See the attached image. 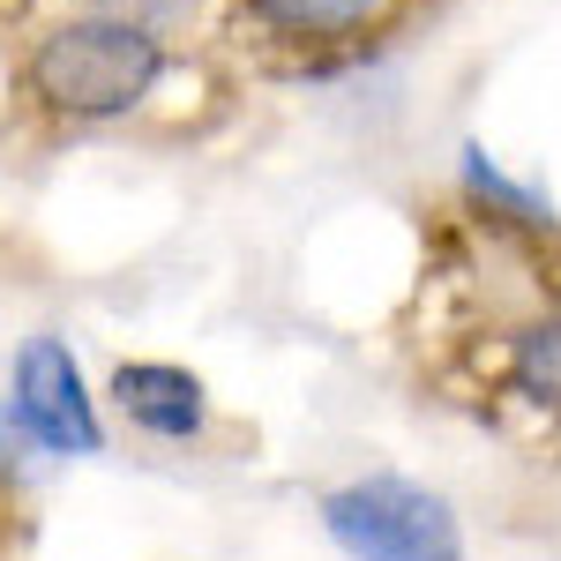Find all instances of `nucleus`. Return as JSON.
I'll return each mask as SVG.
<instances>
[{"mask_svg": "<svg viewBox=\"0 0 561 561\" xmlns=\"http://www.w3.org/2000/svg\"><path fill=\"white\" fill-rule=\"evenodd\" d=\"M180 76V38L142 23L128 8L90 0L76 15L45 23L38 38L15 53L8 98L38 135H105L135 128L158 113L165 83Z\"/></svg>", "mask_w": 561, "mask_h": 561, "instance_id": "nucleus-1", "label": "nucleus"}, {"mask_svg": "<svg viewBox=\"0 0 561 561\" xmlns=\"http://www.w3.org/2000/svg\"><path fill=\"white\" fill-rule=\"evenodd\" d=\"M449 382L502 427H531L561 442V293H531V300L502 307L486 330H465Z\"/></svg>", "mask_w": 561, "mask_h": 561, "instance_id": "nucleus-2", "label": "nucleus"}, {"mask_svg": "<svg viewBox=\"0 0 561 561\" xmlns=\"http://www.w3.org/2000/svg\"><path fill=\"white\" fill-rule=\"evenodd\" d=\"M420 15V0H217V31L270 76H330L367 60Z\"/></svg>", "mask_w": 561, "mask_h": 561, "instance_id": "nucleus-3", "label": "nucleus"}, {"mask_svg": "<svg viewBox=\"0 0 561 561\" xmlns=\"http://www.w3.org/2000/svg\"><path fill=\"white\" fill-rule=\"evenodd\" d=\"M322 531L352 561H465V524L449 494L404 472H367L322 494Z\"/></svg>", "mask_w": 561, "mask_h": 561, "instance_id": "nucleus-4", "label": "nucleus"}, {"mask_svg": "<svg viewBox=\"0 0 561 561\" xmlns=\"http://www.w3.org/2000/svg\"><path fill=\"white\" fill-rule=\"evenodd\" d=\"M8 404H15V420L31 434V449L45 457H98L105 449V427H98V404H90L83 389V367H76V352L68 337H23L15 352V375H8Z\"/></svg>", "mask_w": 561, "mask_h": 561, "instance_id": "nucleus-5", "label": "nucleus"}, {"mask_svg": "<svg viewBox=\"0 0 561 561\" xmlns=\"http://www.w3.org/2000/svg\"><path fill=\"white\" fill-rule=\"evenodd\" d=\"M105 397H113V412H121L142 442H165V449H195V442L217 427L203 375H187L173 359H121L113 382H105Z\"/></svg>", "mask_w": 561, "mask_h": 561, "instance_id": "nucleus-6", "label": "nucleus"}, {"mask_svg": "<svg viewBox=\"0 0 561 561\" xmlns=\"http://www.w3.org/2000/svg\"><path fill=\"white\" fill-rule=\"evenodd\" d=\"M23 449H31V434H23V420H15V404H0V472H15Z\"/></svg>", "mask_w": 561, "mask_h": 561, "instance_id": "nucleus-7", "label": "nucleus"}, {"mask_svg": "<svg viewBox=\"0 0 561 561\" xmlns=\"http://www.w3.org/2000/svg\"><path fill=\"white\" fill-rule=\"evenodd\" d=\"M0 547H8V502H0Z\"/></svg>", "mask_w": 561, "mask_h": 561, "instance_id": "nucleus-8", "label": "nucleus"}]
</instances>
